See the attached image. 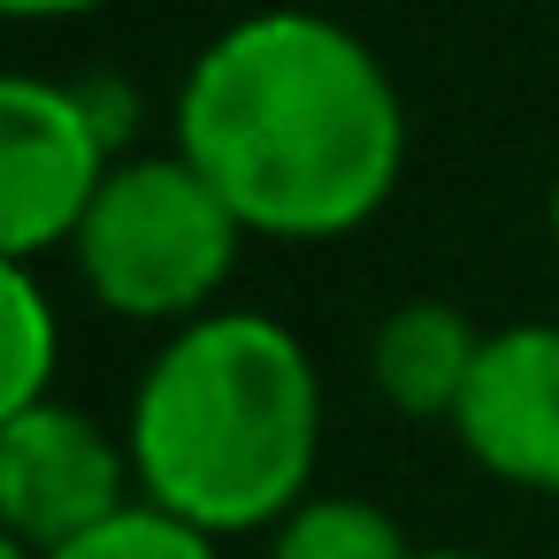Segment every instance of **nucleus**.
Segmentation results:
<instances>
[{"instance_id": "1", "label": "nucleus", "mask_w": 559, "mask_h": 559, "mask_svg": "<svg viewBox=\"0 0 559 559\" xmlns=\"http://www.w3.org/2000/svg\"><path fill=\"white\" fill-rule=\"evenodd\" d=\"M177 154L253 238H345L391 200L406 116L368 39L307 9H269L185 70Z\"/></svg>"}, {"instance_id": "2", "label": "nucleus", "mask_w": 559, "mask_h": 559, "mask_svg": "<svg viewBox=\"0 0 559 559\" xmlns=\"http://www.w3.org/2000/svg\"><path fill=\"white\" fill-rule=\"evenodd\" d=\"M139 498L207 528H276L322 452V376L276 314H192L131 399Z\"/></svg>"}, {"instance_id": "3", "label": "nucleus", "mask_w": 559, "mask_h": 559, "mask_svg": "<svg viewBox=\"0 0 559 559\" xmlns=\"http://www.w3.org/2000/svg\"><path fill=\"white\" fill-rule=\"evenodd\" d=\"M246 238L253 230L230 215V200L185 154H154V162H116L108 169L100 200L85 207V223L70 238V253H78L85 292L108 314L192 322L223 292Z\"/></svg>"}, {"instance_id": "4", "label": "nucleus", "mask_w": 559, "mask_h": 559, "mask_svg": "<svg viewBox=\"0 0 559 559\" xmlns=\"http://www.w3.org/2000/svg\"><path fill=\"white\" fill-rule=\"evenodd\" d=\"M108 146H116L108 93L55 78L0 85V253L39 261L47 246H70L116 169Z\"/></svg>"}, {"instance_id": "5", "label": "nucleus", "mask_w": 559, "mask_h": 559, "mask_svg": "<svg viewBox=\"0 0 559 559\" xmlns=\"http://www.w3.org/2000/svg\"><path fill=\"white\" fill-rule=\"evenodd\" d=\"M131 444H116L93 414L39 399L0 414V521L32 551H62L131 506Z\"/></svg>"}, {"instance_id": "6", "label": "nucleus", "mask_w": 559, "mask_h": 559, "mask_svg": "<svg viewBox=\"0 0 559 559\" xmlns=\"http://www.w3.org/2000/svg\"><path fill=\"white\" fill-rule=\"evenodd\" d=\"M452 429L460 452L498 483L559 498V322L490 330Z\"/></svg>"}, {"instance_id": "7", "label": "nucleus", "mask_w": 559, "mask_h": 559, "mask_svg": "<svg viewBox=\"0 0 559 559\" xmlns=\"http://www.w3.org/2000/svg\"><path fill=\"white\" fill-rule=\"evenodd\" d=\"M475 360H483V330L452 299H406V307H391L383 330H376V345H368L376 391L399 414H414V421H429V414L452 421L460 399H467Z\"/></svg>"}, {"instance_id": "8", "label": "nucleus", "mask_w": 559, "mask_h": 559, "mask_svg": "<svg viewBox=\"0 0 559 559\" xmlns=\"http://www.w3.org/2000/svg\"><path fill=\"white\" fill-rule=\"evenodd\" d=\"M269 559H414V544L376 498H299L276 521Z\"/></svg>"}, {"instance_id": "9", "label": "nucleus", "mask_w": 559, "mask_h": 559, "mask_svg": "<svg viewBox=\"0 0 559 559\" xmlns=\"http://www.w3.org/2000/svg\"><path fill=\"white\" fill-rule=\"evenodd\" d=\"M55 368H62V314H55L47 284L32 276V261H9V376H0V414L39 406Z\"/></svg>"}, {"instance_id": "10", "label": "nucleus", "mask_w": 559, "mask_h": 559, "mask_svg": "<svg viewBox=\"0 0 559 559\" xmlns=\"http://www.w3.org/2000/svg\"><path fill=\"white\" fill-rule=\"evenodd\" d=\"M47 559H215V536L162 513V506H146V498H131L116 521H100L93 536H78Z\"/></svg>"}, {"instance_id": "11", "label": "nucleus", "mask_w": 559, "mask_h": 559, "mask_svg": "<svg viewBox=\"0 0 559 559\" xmlns=\"http://www.w3.org/2000/svg\"><path fill=\"white\" fill-rule=\"evenodd\" d=\"M9 16H24V24H39V16H85V9H100V0H0Z\"/></svg>"}, {"instance_id": "12", "label": "nucleus", "mask_w": 559, "mask_h": 559, "mask_svg": "<svg viewBox=\"0 0 559 559\" xmlns=\"http://www.w3.org/2000/svg\"><path fill=\"white\" fill-rule=\"evenodd\" d=\"M0 559H47V551H32V544H16V536H0Z\"/></svg>"}, {"instance_id": "13", "label": "nucleus", "mask_w": 559, "mask_h": 559, "mask_svg": "<svg viewBox=\"0 0 559 559\" xmlns=\"http://www.w3.org/2000/svg\"><path fill=\"white\" fill-rule=\"evenodd\" d=\"M414 559H483V551H414Z\"/></svg>"}, {"instance_id": "14", "label": "nucleus", "mask_w": 559, "mask_h": 559, "mask_svg": "<svg viewBox=\"0 0 559 559\" xmlns=\"http://www.w3.org/2000/svg\"><path fill=\"white\" fill-rule=\"evenodd\" d=\"M551 246H559V185H551Z\"/></svg>"}]
</instances>
